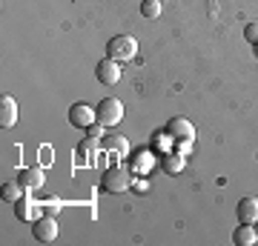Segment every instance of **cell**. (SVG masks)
<instances>
[{
    "label": "cell",
    "mask_w": 258,
    "mask_h": 246,
    "mask_svg": "<svg viewBox=\"0 0 258 246\" xmlns=\"http://www.w3.org/2000/svg\"><path fill=\"white\" fill-rule=\"evenodd\" d=\"M26 189H40L43 183H46V175H43V169L40 166H26L23 172H20V178H18Z\"/></svg>",
    "instance_id": "obj_10"
},
{
    "label": "cell",
    "mask_w": 258,
    "mask_h": 246,
    "mask_svg": "<svg viewBox=\"0 0 258 246\" xmlns=\"http://www.w3.org/2000/svg\"><path fill=\"white\" fill-rule=\"evenodd\" d=\"M95 112H98V123L115 126V123H120V118H123V103H120L118 98H103Z\"/></svg>",
    "instance_id": "obj_3"
},
{
    "label": "cell",
    "mask_w": 258,
    "mask_h": 246,
    "mask_svg": "<svg viewBox=\"0 0 258 246\" xmlns=\"http://www.w3.org/2000/svg\"><path fill=\"white\" fill-rule=\"evenodd\" d=\"M26 186H23V183H6V186H3V201L6 203H18L20 198H23V195H26Z\"/></svg>",
    "instance_id": "obj_14"
},
{
    "label": "cell",
    "mask_w": 258,
    "mask_h": 246,
    "mask_svg": "<svg viewBox=\"0 0 258 246\" xmlns=\"http://www.w3.org/2000/svg\"><path fill=\"white\" fill-rule=\"evenodd\" d=\"M15 123H18V103H15V98L3 95V101H0V126L12 129Z\"/></svg>",
    "instance_id": "obj_8"
},
{
    "label": "cell",
    "mask_w": 258,
    "mask_h": 246,
    "mask_svg": "<svg viewBox=\"0 0 258 246\" xmlns=\"http://www.w3.org/2000/svg\"><path fill=\"white\" fill-rule=\"evenodd\" d=\"M255 232H258V229H255Z\"/></svg>",
    "instance_id": "obj_23"
},
{
    "label": "cell",
    "mask_w": 258,
    "mask_h": 246,
    "mask_svg": "<svg viewBox=\"0 0 258 246\" xmlns=\"http://www.w3.org/2000/svg\"><path fill=\"white\" fill-rule=\"evenodd\" d=\"M141 15H144V18H158V15H161V0H144V3H141Z\"/></svg>",
    "instance_id": "obj_16"
},
{
    "label": "cell",
    "mask_w": 258,
    "mask_h": 246,
    "mask_svg": "<svg viewBox=\"0 0 258 246\" xmlns=\"http://www.w3.org/2000/svg\"><path fill=\"white\" fill-rule=\"evenodd\" d=\"M40 206H43V212H46V215H57V212H60V206H57V203H40Z\"/></svg>",
    "instance_id": "obj_21"
},
{
    "label": "cell",
    "mask_w": 258,
    "mask_h": 246,
    "mask_svg": "<svg viewBox=\"0 0 258 246\" xmlns=\"http://www.w3.org/2000/svg\"><path fill=\"white\" fill-rule=\"evenodd\" d=\"M184 166H186V157L178 152V155H166L164 157V172L166 175H181L184 172Z\"/></svg>",
    "instance_id": "obj_13"
},
{
    "label": "cell",
    "mask_w": 258,
    "mask_h": 246,
    "mask_svg": "<svg viewBox=\"0 0 258 246\" xmlns=\"http://www.w3.org/2000/svg\"><path fill=\"white\" fill-rule=\"evenodd\" d=\"M106 146H109V149H115V152H120V155H123V152H126V140H123V137H112V140H106Z\"/></svg>",
    "instance_id": "obj_18"
},
{
    "label": "cell",
    "mask_w": 258,
    "mask_h": 246,
    "mask_svg": "<svg viewBox=\"0 0 258 246\" xmlns=\"http://www.w3.org/2000/svg\"><path fill=\"white\" fill-rule=\"evenodd\" d=\"M255 240H258V232L249 226V223H241V226L232 232V243L235 246H252Z\"/></svg>",
    "instance_id": "obj_12"
},
{
    "label": "cell",
    "mask_w": 258,
    "mask_h": 246,
    "mask_svg": "<svg viewBox=\"0 0 258 246\" xmlns=\"http://www.w3.org/2000/svg\"><path fill=\"white\" fill-rule=\"evenodd\" d=\"M86 132H89L86 137H92V140H101V137H103V123H92V126L86 129Z\"/></svg>",
    "instance_id": "obj_19"
},
{
    "label": "cell",
    "mask_w": 258,
    "mask_h": 246,
    "mask_svg": "<svg viewBox=\"0 0 258 246\" xmlns=\"http://www.w3.org/2000/svg\"><path fill=\"white\" fill-rule=\"evenodd\" d=\"M69 123L78 129H89L92 123H98V112L92 106H86V103H75L69 109Z\"/></svg>",
    "instance_id": "obj_4"
},
{
    "label": "cell",
    "mask_w": 258,
    "mask_h": 246,
    "mask_svg": "<svg viewBox=\"0 0 258 246\" xmlns=\"http://www.w3.org/2000/svg\"><path fill=\"white\" fill-rule=\"evenodd\" d=\"M244 37H247V43L255 46V43H258V23H247V29H244Z\"/></svg>",
    "instance_id": "obj_17"
},
{
    "label": "cell",
    "mask_w": 258,
    "mask_h": 246,
    "mask_svg": "<svg viewBox=\"0 0 258 246\" xmlns=\"http://www.w3.org/2000/svg\"><path fill=\"white\" fill-rule=\"evenodd\" d=\"M132 189H135V192H141V195H144V192L149 189V183H147V178H138V181H132Z\"/></svg>",
    "instance_id": "obj_20"
},
{
    "label": "cell",
    "mask_w": 258,
    "mask_h": 246,
    "mask_svg": "<svg viewBox=\"0 0 258 246\" xmlns=\"http://www.w3.org/2000/svg\"><path fill=\"white\" fill-rule=\"evenodd\" d=\"M106 52H109L112 60H118V63H126V60H132V57L138 55V43H135V37L118 35V37H112V40H109Z\"/></svg>",
    "instance_id": "obj_2"
},
{
    "label": "cell",
    "mask_w": 258,
    "mask_h": 246,
    "mask_svg": "<svg viewBox=\"0 0 258 246\" xmlns=\"http://www.w3.org/2000/svg\"><path fill=\"white\" fill-rule=\"evenodd\" d=\"M40 209H43V206L35 203L29 195H23V198L15 203V215H18V220H26V223H29V220H37V212H40Z\"/></svg>",
    "instance_id": "obj_9"
},
{
    "label": "cell",
    "mask_w": 258,
    "mask_h": 246,
    "mask_svg": "<svg viewBox=\"0 0 258 246\" xmlns=\"http://www.w3.org/2000/svg\"><path fill=\"white\" fill-rule=\"evenodd\" d=\"M238 218L241 223H258V198H241L238 203Z\"/></svg>",
    "instance_id": "obj_11"
},
{
    "label": "cell",
    "mask_w": 258,
    "mask_h": 246,
    "mask_svg": "<svg viewBox=\"0 0 258 246\" xmlns=\"http://www.w3.org/2000/svg\"><path fill=\"white\" fill-rule=\"evenodd\" d=\"M120 63L118 60H112V57H106V60H101L98 63V69H95V74H98V80L103 83V86H115V83L120 80Z\"/></svg>",
    "instance_id": "obj_6"
},
{
    "label": "cell",
    "mask_w": 258,
    "mask_h": 246,
    "mask_svg": "<svg viewBox=\"0 0 258 246\" xmlns=\"http://www.w3.org/2000/svg\"><path fill=\"white\" fill-rule=\"evenodd\" d=\"M152 163H155V157H152V152H138L135 155V160H132V169L141 175H147L149 169H152Z\"/></svg>",
    "instance_id": "obj_15"
},
{
    "label": "cell",
    "mask_w": 258,
    "mask_h": 246,
    "mask_svg": "<svg viewBox=\"0 0 258 246\" xmlns=\"http://www.w3.org/2000/svg\"><path fill=\"white\" fill-rule=\"evenodd\" d=\"M32 235H35V240H40V243H52L57 237V223H55V215H43V218L35 220V229H32Z\"/></svg>",
    "instance_id": "obj_5"
},
{
    "label": "cell",
    "mask_w": 258,
    "mask_h": 246,
    "mask_svg": "<svg viewBox=\"0 0 258 246\" xmlns=\"http://www.w3.org/2000/svg\"><path fill=\"white\" fill-rule=\"evenodd\" d=\"M101 186L112 195H120V192L132 189V166H123V163H115L109 166L101 178Z\"/></svg>",
    "instance_id": "obj_1"
},
{
    "label": "cell",
    "mask_w": 258,
    "mask_h": 246,
    "mask_svg": "<svg viewBox=\"0 0 258 246\" xmlns=\"http://www.w3.org/2000/svg\"><path fill=\"white\" fill-rule=\"evenodd\" d=\"M255 52H258V43H255Z\"/></svg>",
    "instance_id": "obj_22"
},
{
    "label": "cell",
    "mask_w": 258,
    "mask_h": 246,
    "mask_svg": "<svg viewBox=\"0 0 258 246\" xmlns=\"http://www.w3.org/2000/svg\"><path fill=\"white\" fill-rule=\"evenodd\" d=\"M166 135L172 140H195V126L184 118H172L166 123Z\"/></svg>",
    "instance_id": "obj_7"
}]
</instances>
